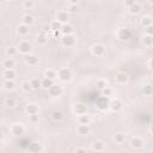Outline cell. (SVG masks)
I'll return each mask as SVG.
<instances>
[{"mask_svg": "<svg viewBox=\"0 0 153 153\" xmlns=\"http://www.w3.org/2000/svg\"><path fill=\"white\" fill-rule=\"evenodd\" d=\"M17 30H18V34H19V35L25 36V35H28V34H29V30H30V29H29V26H28V25H25V24H23V23H22V24H19V25H18V29H17Z\"/></svg>", "mask_w": 153, "mask_h": 153, "instance_id": "obj_17", "label": "cell"}, {"mask_svg": "<svg viewBox=\"0 0 153 153\" xmlns=\"http://www.w3.org/2000/svg\"><path fill=\"white\" fill-rule=\"evenodd\" d=\"M25 111H26L29 115H36V114L38 113V107H37L36 104H34V103L28 104L26 108H25Z\"/></svg>", "mask_w": 153, "mask_h": 153, "instance_id": "obj_11", "label": "cell"}, {"mask_svg": "<svg viewBox=\"0 0 153 153\" xmlns=\"http://www.w3.org/2000/svg\"><path fill=\"white\" fill-rule=\"evenodd\" d=\"M91 51H92V54L96 55V56H102V55L104 54V51H105V48H104V46H102V44H95V46L91 48Z\"/></svg>", "mask_w": 153, "mask_h": 153, "instance_id": "obj_6", "label": "cell"}, {"mask_svg": "<svg viewBox=\"0 0 153 153\" xmlns=\"http://www.w3.org/2000/svg\"><path fill=\"white\" fill-rule=\"evenodd\" d=\"M48 91H49V93L51 96H60L61 92H62V88L60 85H57V84H53V86H50L48 89Z\"/></svg>", "mask_w": 153, "mask_h": 153, "instance_id": "obj_9", "label": "cell"}, {"mask_svg": "<svg viewBox=\"0 0 153 153\" xmlns=\"http://www.w3.org/2000/svg\"><path fill=\"white\" fill-rule=\"evenodd\" d=\"M69 11H72V12L78 11V6H76V5H71V7H69Z\"/></svg>", "mask_w": 153, "mask_h": 153, "instance_id": "obj_43", "label": "cell"}, {"mask_svg": "<svg viewBox=\"0 0 153 153\" xmlns=\"http://www.w3.org/2000/svg\"><path fill=\"white\" fill-rule=\"evenodd\" d=\"M22 22H23V24L30 26L31 24H34L35 21H34V17H32V16H30V15H24L23 18H22Z\"/></svg>", "mask_w": 153, "mask_h": 153, "instance_id": "obj_20", "label": "cell"}, {"mask_svg": "<svg viewBox=\"0 0 153 153\" xmlns=\"http://www.w3.org/2000/svg\"><path fill=\"white\" fill-rule=\"evenodd\" d=\"M115 141L117 143H122L124 141V134H121V133H117L115 134Z\"/></svg>", "mask_w": 153, "mask_h": 153, "instance_id": "obj_36", "label": "cell"}, {"mask_svg": "<svg viewBox=\"0 0 153 153\" xmlns=\"http://www.w3.org/2000/svg\"><path fill=\"white\" fill-rule=\"evenodd\" d=\"M23 6H24L26 10H31V9L35 6V3H34V1H31V0H26V1H24V3H23Z\"/></svg>", "mask_w": 153, "mask_h": 153, "instance_id": "obj_35", "label": "cell"}, {"mask_svg": "<svg viewBox=\"0 0 153 153\" xmlns=\"http://www.w3.org/2000/svg\"><path fill=\"white\" fill-rule=\"evenodd\" d=\"M102 93H103V96H104V97H109V96H111L113 90H111L110 88H105V89H103V90H102Z\"/></svg>", "mask_w": 153, "mask_h": 153, "instance_id": "obj_40", "label": "cell"}, {"mask_svg": "<svg viewBox=\"0 0 153 153\" xmlns=\"http://www.w3.org/2000/svg\"><path fill=\"white\" fill-rule=\"evenodd\" d=\"M22 90H23V91H25V92L30 91V90H31L30 82H23V83H22Z\"/></svg>", "mask_w": 153, "mask_h": 153, "instance_id": "obj_37", "label": "cell"}, {"mask_svg": "<svg viewBox=\"0 0 153 153\" xmlns=\"http://www.w3.org/2000/svg\"><path fill=\"white\" fill-rule=\"evenodd\" d=\"M57 78L61 82H69L71 78H72V72L68 68H61L57 72Z\"/></svg>", "mask_w": 153, "mask_h": 153, "instance_id": "obj_1", "label": "cell"}, {"mask_svg": "<svg viewBox=\"0 0 153 153\" xmlns=\"http://www.w3.org/2000/svg\"><path fill=\"white\" fill-rule=\"evenodd\" d=\"M134 3H135V1H134V0H132V1H127V3H126V5H127V6H129V7H130V6H132V5H133V4H134Z\"/></svg>", "mask_w": 153, "mask_h": 153, "instance_id": "obj_47", "label": "cell"}, {"mask_svg": "<svg viewBox=\"0 0 153 153\" xmlns=\"http://www.w3.org/2000/svg\"><path fill=\"white\" fill-rule=\"evenodd\" d=\"M143 91H145L146 93H148V95H149V93H151V85H148V86H147V88H146Z\"/></svg>", "mask_w": 153, "mask_h": 153, "instance_id": "obj_46", "label": "cell"}, {"mask_svg": "<svg viewBox=\"0 0 153 153\" xmlns=\"http://www.w3.org/2000/svg\"><path fill=\"white\" fill-rule=\"evenodd\" d=\"M59 34H60V31H54V36H59Z\"/></svg>", "mask_w": 153, "mask_h": 153, "instance_id": "obj_48", "label": "cell"}, {"mask_svg": "<svg viewBox=\"0 0 153 153\" xmlns=\"http://www.w3.org/2000/svg\"><path fill=\"white\" fill-rule=\"evenodd\" d=\"M76 132H78V134H80V135H88L90 133V127L88 124H80L78 128H76Z\"/></svg>", "mask_w": 153, "mask_h": 153, "instance_id": "obj_14", "label": "cell"}, {"mask_svg": "<svg viewBox=\"0 0 153 153\" xmlns=\"http://www.w3.org/2000/svg\"><path fill=\"white\" fill-rule=\"evenodd\" d=\"M75 153H88V152H86V149H84V148H78Z\"/></svg>", "mask_w": 153, "mask_h": 153, "instance_id": "obj_45", "label": "cell"}, {"mask_svg": "<svg viewBox=\"0 0 153 153\" xmlns=\"http://www.w3.org/2000/svg\"><path fill=\"white\" fill-rule=\"evenodd\" d=\"M117 36H118V38H120V40H122V41H127V40H129V38H130L132 34H130V31H129L128 29H120V30H118Z\"/></svg>", "mask_w": 153, "mask_h": 153, "instance_id": "obj_8", "label": "cell"}, {"mask_svg": "<svg viewBox=\"0 0 153 153\" xmlns=\"http://www.w3.org/2000/svg\"><path fill=\"white\" fill-rule=\"evenodd\" d=\"M1 138H3V134H1V132H0V140H1Z\"/></svg>", "mask_w": 153, "mask_h": 153, "instance_id": "obj_49", "label": "cell"}, {"mask_svg": "<svg viewBox=\"0 0 153 153\" xmlns=\"http://www.w3.org/2000/svg\"><path fill=\"white\" fill-rule=\"evenodd\" d=\"M115 79L118 84H126L128 82V75L126 73H117L116 76H115Z\"/></svg>", "mask_w": 153, "mask_h": 153, "instance_id": "obj_12", "label": "cell"}, {"mask_svg": "<svg viewBox=\"0 0 153 153\" xmlns=\"http://www.w3.org/2000/svg\"><path fill=\"white\" fill-rule=\"evenodd\" d=\"M97 88H98L99 90L105 89V88H107V83H105V80H98V82H97Z\"/></svg>", "mask_w": 153, "mask_h": 153, "instance_id": "obj_41", "label": "cell"}, {"mask_svg": "<svg viewBox=\"0 0 153 153\" xmlns=\"http://www.w3.org/2000/svg\"><path fill=\"white\" fill-rule=\"evenodd\" d=\"M17 50H18V49H17L16 47H9V48L6 49V53H7L10 56H12V55H16V54H17Z\"/></svg>", "mask_w": 153, "mask_h": 153, "instance_id": "obj_39", "label": "cell"}, {"mask_svg": "<svg viewBox=\"0 0 153 153\" xmlns=\"http://www.w3.org/2000/svg\"><path fill=\"white\" fill-rule=\"evenodd\" d=\"M30 121L31 122H38V115H30Z\"/></svg>", "mask_w": 153, "mask_h": 153, "instance_id": "obj_42", "label": "cell"}, {"mask_svg": "<svg viewBox=\"0 0 153 153\" xmlns=\"http://www.w3.org/2000/svg\"><path fill=\"white\" fill-rule=\"evenodd\" d=\"M11 133H12L13 135H16V136H19V135H22V134L24 133V127H23L21 123L13 124V126L11 127Z\"/></svg>", "mask_w": 153, "mask_h": 153, "instance_id": "obj_7", "label": "cell"}, {"mask_svg": "<svg viewBox=\"0 0 153 153\" xmlns=\"http://www.w3.org/2000/svg\"><path fill=\"white\" fill-rule=\"evenodd\" d=\"M130 145H132V147H134V148H141V147L143 146V140H142L141 138H134V139L132 140Z\"/></svg>", "mask_w": 153, "mask_h": 153, "instance_id": "obj_16", "label": "cell"}, {"mask_svg": "<svg viewBox=\"0 0 153 153\" xmlns=\"http://www.w3.org/2000/svg\"><path fill=\"white\" fill-rule=\"evenodd\" d=\"M15 83H13V80H5V83H4V88L6 89V90H13L15 89Z\"/></svg>", "mask_w": 153, "mask_h": 153, "instance_id": "obj_33", "label": "cell"}, {"mask_svg": "<svg viewBox=\"0 0 153 153\" xmlns=\"http://www.w3.org/2000/svg\"><path fill=\"white\" fill-rule=\"evenodd\" d=\"M109 107L111 108L113 111H118V110L122 109V103L118 99H115V101H113V102L109 103Z\"/></svg>", "mask_w": 153, "mask_h": 153, "instance_id": "obj_13", "label": "cell"}, {"mask_svg": "<svg viewBox=\"0 0 153 153\" xmlns=\"http://www.w3.org/2000/svg\"><path fill=\"white\" fill-rule=\"evenodd\" d=\"M15 76H16L15 69H5V72H4V78H5L6 80H13Z\"/></svg>", "mask_w": 153, "mask_h": 153, "instance_id": "obj_15", "label": "cell"}, {"mask_svg": "<svg viewBox=\"0 0 153 153\" xmlns=\"http://www.w3.org/2000/svg\"><path fill=\"white\" fill-rule=\"evenodd\" d=\"M141 23H142L143 26H151L152 25V18L148 17V16H146V17L142 18V22Z\"/></svg>", "mask_w": 153, "mask_h": 153, "instance_id": "obj_34", "label": "cell"}, {"mask_svg": "<svg viewBox=\"0 0 153 153\" xmlns=\"http://www.w3.org/2000/svg\"><path fill=\"white\" fill-rule=\"evenodd\" d=\"M96 104H97V108L101 109V110L108 109V108H109V101H108V97H104V96H103V97L98 98L97 102H96Z\"/></svg>", "mask_w": 153, "mask_h": 153, "instance_id": "obj_3", "label": "cell"}, {"mask_svg": "<svg viewBox=\"0 0 153 153\" xmlns=\"http://www.w3.org/2000/svg\"><path fill=\"white\" fill-rule=\"evenodd\" d=\"M78 120H79V123H80V124H89V123H90V116H89L88 114L80 115Z\"/></svg>", "mask_w": 153, "mask_h": 153, "instance_id": "obj_27", "label": "cell"}, {"mask_svg": "<svg viewBox=\"0 0 153 153\" xmlns=\"http://www.w3.org/2000/svg\"><path fill=\"white\" fill-rule=\"evenodd\" d=\"M143 44L147 46V47H151V46L153 44V37L149 36V35H146V36L143 37Z\"/></svg>", "mask_w": 153, "mask_h": 153, "instance_id": "obj_32", "label": "cell"}, {"mask_svg": "<svg viewBox=\"0 0 153 153\" xmlns=\"http://www.w3.org/2000/svg\"><path fill=\"white\" fill-rule=\"evenodd\" d=\"M74 110H75V113L78 114V115H84V114H86V107H85L84 104H76V105L74 107Z\"/></svg>", "mask_w": 153, "mask_h": 153, "instance_id": "obj_22", "label": "cell"}, {"mask_svg": "<svg viewBox=\"0 0 153 153\" xmlns=\"http://www.w3.org/2000/svg\"><path fill=\"white\" fill-rule=\"evenodd\" d=\"M152 25L151 26H147V35H149V36H152Z\"/></svg>", "mask_w": 153, "mask_h": 153, "instance_id": "obj_44", "label": "cell"}, {"mask_svg": "<svg viewBox=\"0 0 153 153\" xmlns=\"http://www.w3.org/2000/svg\"><path fill=\"white\" fill-rule=\"evenodd\" d=\"M139 11H140V5H139L138 3H134V4L129 7V12H130L132 15H136Z\"/></svg>", "mask_w": 153, "mask_h": 153, "instance_id": "obj_30", "label": "cell"}, {"mask_svg": "<svg viewBox=\"0 0 153 153\" xmlns=\"http://www.w3.org/2000/svg\"><path fill=\"white\" fill-rule=\"evenodd\" d=\"M61 42H62V44H63L65 47H72V46H74V43H75V38H74L72 35H66V36L62 37Z\"/></svg>", "mask_w": 153, "mask_h": 153, "instance_id": "obj_5", "label": "cell"}, {"mask_svg": "<svg viewBox=\"0 0 153 153\" xmlns=\"http://www.w3.org/2000/svg\"><path fill=\"white\" fill-rule=\"evenodd\" d=\"M30 85H31V89L32 90H38L41 88V82L38 79H32L30 82Z\"/></svg>", "mask_w": 153, "mask_h": 153, "instance_id": "obj_31", "label": "cell"}, {"mask_svg": "<svg viewBox=\"0 0 153 153\" xmlns=\"http://www.w3.org/2000/svg\"><path fill=\"white\" fill-rule=\"evenodd\" d=\"M25 62H26L28 65H31V66H34V65H36V63L38 62V57H37L36 55H32V54H28V55H25Z\"/></svg>", "mask_w": 153, "mask_h": 153, "instance_id": "obj_10", "label": "cell"}, {"mask_svg": "<svg viewBox=\"0 0 153 153\" xmlns=\"http://www.w3.org/2000/svg\"><path fill=\"white\" fill-rule=\"evenodd\" d=\"M44 75H46V78H48L50 80H54L55 78H57V73L54 69H47L44 72Z\"/></svg>", "mask_w": 153, "mask_h": 153, "instance_id": "obj_21", "label": "cell"}, {"mask_svg": "<svg viewBox=\"0 0 153 153\" xmlns=\"http://www.w3.org/2000/svg\"><path fill=\"white\" fill-rule=\"evenodd\" d=\"M28 148L31 153H41V151H42V146L40 143H30Z\"/></svg>", "mask_w": 153, "mask_h": 153, "instance_id": "obj_18", "label": "cell"}, {"mask_svg": "<svg viewBox=\"0 0 153 153\" xmlns=\"http://www.w3.org/2000/svg\"><path fill=\"white\" fill-rule=\"evenodd\" d=\"M3 66H4L6 69H13V67H15V61H13V59L9 57V59L4 60V62H3Z\"/></svg>", "mask_w": 153, "mask_h": 153, "instance_id": "obj_25", "label": "cell"}, {"mask_svg": "<svg viewBox=\"0 0 153 153\" xmlns=\"http://www.w3.org/2000/svg\"><path fill=\"white\" fill-rule=\"evenodd\" d=\"M56 21L60 23V24H67L68 22V13L66 11H59L57 15H56Z\"/></svg>", "mask_w": 153, "mask_h": 153, "instance_id": "obj_4", "label": "cell"}, {"mask_svg": "<svg viewBox=\"0 0 153 153\" xmlns=\"http://www.w3.org/2000/svg\"><path fill=\"white\" fill-rule=\"evenodd\" d=\"M61 26H62V24H60L57 21H54L51 24H50V30L51 31H60L61 30Z\"/></svg>", "mask_w": 153, "mask_h": 153, "instance_id": "obj_28", "label": "cell"}, {"mask_svg": "<svg viewBox=\"0 0 153 153\" xmlns=\"http://www.w3.org/2000/svg\"><path fill=\"white\" fill-rule=\"evenodd\" d=\"M37 42H38L40 44H46V43L48 42V37H47V35H46L44 31H41V32L38 34V36H37Z\"/></svg>", "mask_w": 153, "mask_h": 153, "instance_id": "obj_24", "label": "cell"}, {"mask_svg": "<svg viewBox=\"0 0 153 153\" xmlns=\"http://www.w3.org/2000/svg\"><path fill=\"white\" fill-rule=\"evenodd\" d=\"M5 105H6L7 108H13V107L16 105V101H15L13 98H7V99L5 101Z\"/></svg>", "mask_w": 153, "mask_h": 153, "instance_id": "obj_38", "label": "cell"}, {"mask_svg": "<svg viewBox=\"0 0 153 153\" xmlns=\"http://www.w3.org/2000/svg\"><path fill=\"white\" fill-rule=\"evenodd\" d=\"M51 118H53L55 122H60V121L63 120V114H62L60 110H55V111H53V114H51Z\"/></svg>", "mask_w": 153, "mask_h": 153, "instance_id": "obj_19", "label": "cell"}, {"mask_svg": "<svg viewBox=\"0 0 153 153\" xmlns=\"http://www.w3.org/2000/svg\"><path fill=\"white\" fill-rule=\"evenodd\" d=\"M17 49H18L22 54L28 55V54H30V51H31V44H30L28 41H23V42H21V43L18 44Z\"/></svg>", "mask_w": 153, "mask_h": 153, "instance_id": "obj_2", "label": "cell"}, {"mask_svg": "<svg viewBox=\"0 0 153 153\" xmlns=\"http://www.w3.org/2000/svg\"><path fill=\"white\" fill-rule=\"evenodd\" d=\"M53 80H50V79H48V78H44L42 82H41V88H44V89H49L50 86H53Z\"/></svg>", "mask_w": 153, "mask_h": 153, "instance_id": "obj_26", "label": "cell"}, {"mask_svg": "<svg viewBox=\"0 0 153 153\" xmlns=\"http://www.w3.org/2000/svg\"><path fill=\"white\" fill-rule=\"evenodd\" d=\"M62 34H63V36H66V35H71L72 34V31H73V28L69 25V24H63L62 26H61V30H60Z\"/></svg>", "mask_w": 153, "mask_h": 153, "instance_id": "obj_23", "label": "cell"}, {"mask_svg": "<svg viewBox=\"0 0 153 153\" xmlns=\"http://www.w3.org/2000/svg\"><path fill=\"white\" fill-rule=\"evenodd\" d=\"M103 148H104V142H102V141H96L92 143V149H95V151H102Z\"/></svg>", "mask_w": 153, "mask_h": 153, "instance_id": "obj_29", "label": "cell"}]
</instances>
